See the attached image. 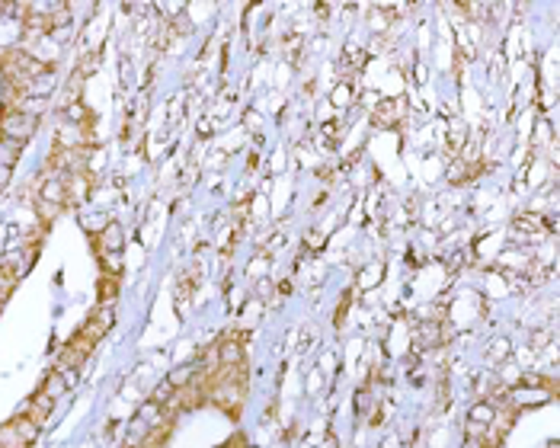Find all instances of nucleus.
Segmentation results:
<instances>
[{"label": "nucleus", "mask_w": 560, "mask_h": 448, "mask_svg": "<svg viewBox=\"0 0 560 448\" xmlns=\"http://www.w3.org/2000/svg\"><path fill=\"white\" fill-rule=\"evenodd\" d=\"M52 90H55V70H52V68H45L39 77H36L33 83H29L26 90H23V93H29V96H48Z\"/></svg>", "instance_id": "7"}, {"label": "nucleus", "mask_w": 560, "mask_h": 448, "mask_svg": "<svg viewBox=\"0 0 560 448\" xmlns=\"http://www.w3.org/2000/svg\"><path fill=\"white\" fill-rule=\"evenodd\" d=\"M10 176H14V166H0V189L10 183Z\"/></svg>", "instance_id": "21"}, {"label": "nucleus", "mask_w": 560, "mask_h": 448, "mask_svg": "<svg viewBox=\"0 0 560 448\" xmlns=\"http://www.w3.org/2000/svg\"><path fill=\"white\" fill-rule=\"evenodd\" d=\"M493 420H496V407L493 403H487V400H480V403H474V407H470V413H468V432L470 435H477L483 429V439H487V429L493 426Z\"/></svg>", "instance_id": "2"}, {"label": "nucleus", "mask_w": 560, "mask_h": 448, "mask_svg": "<svg viewBox=\"0 0 560 448\" xmlns=\"http://www.w3.org/2000/svg\"><path fill=\"white\" fill-rule=\"evenodd\" d=\"M195 375H199V365H195V362H189V365H180V368H173V371H170V378H167V381L170 384H173V388H189V384H193L195 381Z\"/></svg>", "instance_id": "9"}, {"label": "nucleus", "mask_w": 560, "mask_h": 448, "mask_svg": "<svg viewBox=\"0 0 560 448\" xmlns=\"http://www.w3.org/2000/svg\"><path fill=\"white\" fill-rule=\"evenodd\" d=\"M122 247H125L122 224H119V221H106V228L99 230V250H103V253L119 256V253H122Z\"/></svg>", "instance_id": "3"}, {"label": "nucleus", "mask_w": 560, "mask_h": 448, "mask_svg": "<svg viewBox=\"0 0 560 448\" xmlns=\"http://www.w3.org/2000/svg\"><path fill=\"white\" fill-rule=\"evenodd\" d=\"M349 100H352V96H349V87H340V93L333 96V102H336V106H346Z\"/></svg>", "instance_id": "20"}, {"label": "nucleus", "mask_w": 560, "mask_h": 448, "mask_svg": "<svg viewBox=\"0 0 560 448\" xmlns=\"http://www.w3.org/2000/svg\"><path fill=\"white\" fill-rule=\"evenodd\" d=\"M16 157H20V144H14V141L0 138V166H14Z\"/></svg>", "instance_id": "13"}, {"label": "nucleus", "mask_w": 560, "mask_h": 448, "mask_svg": "<svg viewBox=\"0 0 560 448\" xmlns=\"http://www.w3.org/2000/svg\"><path fill=\"white\" fill-rule=\"evenodd\" d=\"M240 358H244V349L237 346V339H227V343L218 346V362H221V368L240 365Z\"/></svg>", "instance_id": "8"}, {"label": "nucleus", "mask_w": 560, "mask_h": 448, "mask_svg": "<svg viewBox=\"0 0 560 448\" xmlns=\"http://www.w3.org/2000/svg\"><path fill=\"white\" fill-rule=\"evenodd\" d=\"M170 394H173V384H170V381H163L161 388L154 390V403H157V407H163V403L170 400Z\"/></svg>", "instance_id": "17"}, {"label": "nucleus", "mask_w": 560, "mask_h": 448, "mask_svg": "<svg viewBox=\"0 0 560 448\" xmlns=\"http://www.w3.org/2000/svg\"><path fill=\"white\" fill-rule=\"evenodd\" d=\"M375 122H378V125H387V128H391L394 122H397V115H394V102H391V100L381 102V106L375 109Z\"/></svg>", "instance_id": "15"}, {"label": "nucleus", "mask_w": 560, "mask_h": 448, "mask_svg": "<svg viewBox=\"0 0 560 448\" xmlns=\"http://www.w3.org/2000/svg\"><path fill=\"white\" fill-rule=\"evenodd\" d=\"M413 343H416V349H429V346L438 343V320H426V324H419L416 330H413Z\"/></svg>", "instance_id": "6"}, {"label": "nucleus", "mask_w": 560, "mask_h": 448, "mask_svg": "<svg viewBox=\"0 0 560 448\" xmlns=\"http://www.w3.org/2000/svg\"><path fill=\"white\" fill-rule=\"evenodd\" d=\"M509 352H512V346H509V339H493L490 343V352H487V358L490 362H502V358H509Z\"/></svg>", "instance_id": "14"}, {"label": "nucleus", "mask_w": 560, "mask_h": 448, "mask_svg": "<svg viewBox=\"0 0 560 448\" xmlns=\"http://www.w3.org/2000/svg\"><path fill=\"white\" fill-rule=\"evenodd\" d=\"M151 432H154V429H151L148 422L141 420V416H135V420L129 422V445H138V442H144Z\"/></svg>", "instance_id": "11"}, {"label": "nucleus", "mask_w": 560, "mask_h": 448, "mask_svg": "<svg viewBox=\"0 0 560 448\" xmlns=\"http://www.w3.org/2000/svg\"><path fill=\"white\" fill-rule=\"evenodd\" d=\"M464 134H468V128H464V125H458V122H455V128H451V144H464Z\"/></svg>", "instance_id": "19"}, {"label": "nucleus", "mask_w": 560, "mask_h": 448, "mask_svg": "<svg viewBox=\"0 0 560 448\" xmlns=\"http://www.w3.org/2000/svg\"><path fill=\"white\" fill-rule=\"evenodd\" d=\"M65 390H68V381H65V375H61V371H52V375L45 378V384H42V394H48L52 400H58Z\"/></svg>", "instance_id": "10"}, {"label": "nucleus", "mask_w": 560, "mask_h": 448, "mask_svg": "<svg viewBox=\"0 0 560 448\" xmlns=\"http://www.w3.org/2000/svg\"><path fill=\"white\" fill-rule=\"evenodd\" d=\"M39 128V115L36 112H26V109H14L0 119V138L14 141V144L23 147V141H29Z\"/></svg>", "instance_id": "1"}, {"label": "nucleus", "mask_w": 560, "mask_h": 448, "mask_svg": "<svg viewBox=\"0 0 560 448\" xmlns=\"http://www.w3.org/2000/svg\"><path fill=\"white\" fill-rule=\"evenodd\" d=\"M551 400V394L541 388H525V384H519V388L509 394V403H512L515 410H525V407H538V403Z\"/></svg>", "instance_id": "5"}, {"label": "nucleus", "mask_w": 560, "mask_h": 448, "mask_svg": "<svg viewBox=\"0 0 560 448\" xmlns=\"http://www.w3.org/2000/svg\"><path fill=\"white\" fill-rule=\"evenodd\" d=\"M0 448H26V442H23V435L16 432L14 422L0 429Z\"/></svg>", "instance_id": "12"}, {"label": "nucleus", "mask_w": 560, "mask_h": 448, "mask_svg": "<svg viewBox=\"0 0 560 448\" xmlns=\"http://www.w3.org/2000/svg\"><path fill=\"white\" fill-rule=\"evenodd\" d=\"M14 292V279H10L7 272H4V269H0V304H4V301H7V294Z\"/></svg>", "instance_id": "18"}, {"label": "nucleus", "mask_w": 560, "mask_h": 448, "mask_svg": "<svg viewBox=\"0 0 560 448\" xmlns=\"http://www.w3.org/2000/svg\"><path fill=\"white\" fill-rule=\"evenodd\" d=\"M42 202L58 205V208L68 202V179H65V173H55V176H48L45 183H42Z\"/></svg>", "instance_id": "4"}, {"label": "nucleus", "mask_w": 560, "mask_h": 448, "mask_svg": "<svg viewBox=\"0 0 560 448\" xmlns=\"http://www.w3.org/2000/svg\"><path fill=\"white\" fill-rule=\"evenodd\" d=\"M372 407H375V397H372V390H359V394H355V413H362V416H365Z\"/></svg>", "instance_id": "16"}]
</instances>
